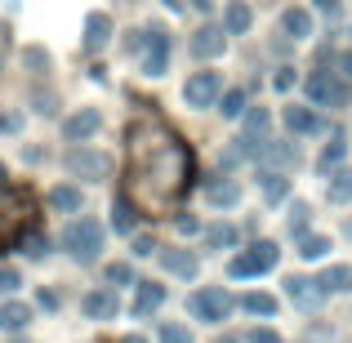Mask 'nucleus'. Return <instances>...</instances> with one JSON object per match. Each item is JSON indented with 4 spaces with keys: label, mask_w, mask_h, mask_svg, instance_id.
<instances>
[{
    "label": "nucleus",
    "mask_w": 352,
    "mask_h": 343,
    "mask_svg": "<svg viewBox=\"0 0 352 343\" xmlns=\"http://www.w3.org/2000/svg\"><path fill=\"white\" fill-rule=\"evenodd\" d=\"M192 183V152L161 120L129 125V197L143 214H165Z\"/></svg>",
    "instance_id": "obj_1"
},
{
    "label": "nucleus",
    "mask_w": 352,
    "mask_h": 343,
    "mask_svg": "<svg viewBox=\"0 0 352 343\" xmlns=\"http://www.w3.org/2000/svg\"><path fill=\"white\" fill-rule=\"evenodd\" d=\"M63 250H67L76 263H94L98 250H103V223L98 219H72L63 228Z\"/></svg>",
    "instance_id": "obj_2"
},
{
    "label": "nucleus",
    "mask_w": 352,
    "mask_h": 343,
    "mask_svg": "<svg viewBox=\"0 0 352 343\" xmlns=\"http://www.w3.org/2000/svg\"><path fill=\"white\" fill-rule=\"evenodd\" d=\"M129 54H138L143 76H161V71L170 67V36H165L161 27H147L143 36H134V41H129Z\"/></svg>",
    "instance_id": "obj_3"
},
{
    "label": "nucleus",
    "mask_w": 352,
    "mask_h": 343,
    "mask_svg": "<svg viewBox=\"0 0 352 343\" xmlns=\"http://www.w3.org/2000/svg\"><path fill=\"white\" fill-rule=\"evenodd\" d=\"M308 98H312V107H348L352 89H348V80L339 76V71H312L308 76Z\"/></svg>",
    "instance_id": "obj_4"
},
{
    "label": "nucleus",
    "mask_w": 352,
    "mask_h": 343,
    "mask_svg": "<svg viewBox=\"0 0 352 343\" xmlns=\"http://www.w3.org/2000/svg\"><path fill=\"white\" fill-rule=\"evenodd\" d=\"M267 267H276V245L272 241H254L250 250H241L232 263H228V272L245 281V276H263Z\"/></svg>",
    "instance_id": "obj_5"
},
{
    "label": "nucleus",
    "mask_w": 352,
    "mask_h": 343,
    "mask_svg": "<svg viewBox=\"0 0 352 343\" xmlns=\"http://www.w3.org/2000/svg\"><path fill=\"white\" fill-rule=\"evenodd\" d=\"M188 312L197 321H223L228 312H232V294L228 290H219V285H210V290H197L188 299Z\"/></svg>",
    "instance_id": "obj_6"
},
{
    "label": "nucleus",
    "mask_w": 352,
    "mask_h": 343,
    "mask_svg": "<svg viewBox=\"0 0 352 343\" xmlns=\"http://www.w3.org/2000/svg\"><path fill=\"white\" fill-rule=\"evenodd\" d=\"M27 214H32V206H27L23 192H5L0 188V245L18 236V228H23Z\"/></svg>",
    "instance_id": "obj_7"
},
{
    "label": "nucleus",
    "mask_w": 352,
    "mask_h": 343,
    "mask_svg": "<svg viewBox=\"0 0 352 343\" xmlns=\"http://www.w3.org/2000/svg\"><path fill=\"white\" fill-rule=\"evenodd\" d=\"M188 107H214L219 103V71H197V76L183 85Z\"/></svg>",
    "instance_id": "obj_8"
},
{
    "label": "nucleus",
    "mask_w": 352,
    "mask_h": 343,
    "mask_svg": "<svg viewBox=\"0 0 352 343\" xmlns=\"http://www.w3.org/2000/svg\"><path fill=\"white\" fill-rule=\"evenodd\" d=\"M67 170H72V174H80V179H103V174L112 170V161H107L103 152L76 147V152H67Z\"/></svg>",
    "instance_id": "obj_9"
},
{
    "label": "nucleus",
    "mask_w": 352,
    "mask_h": 343,
    "mask_svg": "<svg viewBox=\"0 0 352 343\" xmlns=\"http://www.w3.org/2000/svg\"><path fill=\"white\" fill-rule=\"evenodd\" d=\"M285 294H290L303 312H317L321 299H326V290H321L317 281H308V276H290V281H285Z\"/></svg>",
    "instance_id": "obj_10"
},
{
    "label": "nucleus",
    "mask_w": 352,
    "mask_h": 343,
    "mask_svg": "<svg viewBox=\"0 0 352 343\" xmlns=\"http://www.w3.org/2000/svg\"><path fill=\"white\" fill-rule=\"evenodd\" d=\"M89 134H98V107H80V112L63 120V138H72V143H80Z\"/></svg>",
    "instance_id": "obj_11"
},
{
    "label": "nucleus",
    "mask_w": 352,
    "mask_h": 343,
    "mask_svg": "<svg viewBox=\"0 0 352 343\" xmlns=\"http://www.w3.org/2000/svg\"><path fill=\"white\" fill-rule=\"evenodd\" d=\"M161 303H165V285H156V281H138L129 312H134V317H152V312L161 308Z\"/></svg>",
    "instance_id": "obj_12"
},
{
    "label": "nucleus",
    "mask_w": 352,
    "mask_h": 343,
    "mask_svg": "<svg viewBox=\"0 0 352 343\" xmlns=\"http://www.w3.org/2000/svg\"><path fill=\"white\" fill-rule=\"evenodd\" d=\"M223 49H228L223 27H201V32L192 36V54H197V58H219Z\"/></svg>",
    "instance_id": "obj_13"
},
{
    "label": "nucleus",
    "mask_w": 352,
    "mask_h": 343,
    "mask_svg": "<svg viewBox=\"0 0 352 343\" xmlns=\"http://www.w3.org/2000/svg\"><path fill=\"white\" fill-rule=\"evenodd\" d=\"M206 201L219 206V210L236 206V201H241V183L236 179H206Z\"/></svg>",
    "instance_id": "obj_14"
},
{
    "label": "nucleus",
    "mask_w": 352,
    "mask_h": 343,
    "mask_svg": "<svg viewBox=\"0 0 352 343\" xmlns=\"http://www.w3.org/2000/svg\"><path fill=\"white\" fill-rule=\"evenodd\" d=\"M80 312H85L89 321H107L116 312V294L112 290H89L85 299H80Z\"/></svg>",
    "instance_id": "obj_15"
},
{
    "label": "nucleus",
    "mask_w": 352,
    "mask_h": 343,
    "mask_svg": "<svg viewBox=\"0 0 352 343\" xmlns=\"http://www.w3.org/2000/svg\"><path fill=\"white\" fill-rule=\"evenodd\" d=\"M281 32L290 36V41H308L312 36V14L308 9H285L281 14Z\"/></svg>",
    "instance_id": "obj_16"
},
{
    "label": "nucleus",
    "mask_w": 352,
    "mask_h": 343,
    "mask_svg": "<svg viewBox=\"0 0 352 343\" xmlns=\"http://www.w3.org/2000/svg\"><path fill=\"white\" fill-rule=\"evenodd\" d=\"M161 267L170 276H197V254H188V250H165Z\"/></svg>",
    "instance_id": "obj_17"
},
{
    "label": "nucleus",
    "mask_w": 352,
    "mask_h": 343,
    "mask_svg": "<svg viewBox=\"0 0 352 343\" xmlns=\"http://www.w3.org/2000/svg\"><path fill=\"white\" fill-rule=\"evenodd\" d=\"M107 36H112V18L107 14H89L85 18V49H103Z\"/></svg>",
    "instance_id": "obj_18"
},
{
    "label": "nucleus",
    "mask_w": 352,
    "mask_h": 343,
    "mask_svg": "<svg viewBox=\"0 0 352 343\" xmlns=\"http://www.w3.org/2000/svg\"><path fill=\"white\" fill-rule=\"evenodd\" d=\"M285 125H290L294 134H317V129H321V116L308 112V107H285Z\"/></svg>",
    "instance_id": "obj_19"
},
{
    "label": "nucleus",
    "mask_w": 352,
    "mask_h": 343,
    "mask_svg": "<svg viewBox=\"0 0 352 343\" xmlns=\"http://www.w3.org/2000/svg\"><path fill=\"white\" fill-rule=\"evenodd\" d=\"M317 285L326 294H339V290H352V267H326V272L317 276Z\"/></svg>",
    "instance_id": "obj_20"
},
{
    "label": "nucleus",
    "mask_w": 352,
    "mask_h": 343,
    "mask_svg": "<svg viewBox=\"0 0 352 343\" xmlns=\"http://www.w3.org/2000/svg\"><path fill=\"white\" fill-rule=\"evenodd\" d=\"M27 321H32L27 303H0V330H23Z\"/></svg>",
    "instance_id": "obj_21"
},
{
    "label": "nucleus",
    "mask_w": 352,
    "mask_h": 343,
    "mask_svg": "<svg viewBox=\"0 0 352 343\" xmlns=\"http://www.w3.org/2000/svg\"><path fill=\"white\" fill-rule=\"evenodd\" d=\"M344 156H348V138H344V134H335V138L326 143V152L317 156V165H321V170H335V165L344 161Z\"/></svg>",
    "instance_id": "obj_22"
},
{
    "label": "nucleus",
    "mask_w": 352,
    "mask_h": 343,
    "mask_svg": "<svg viewBox=\"0 0 352 343\" xmlns=\"http://www.w3.org/2000/svg\"><path fill=\"white\" fill-rule=\"evenodd\" d=\"M50 206L63 210V214H76V210H80V192H76V188H63V183H58V188L50 192Z\"/></svg>",
    "instance_id": "obj_23"
},
{
    "label": "nucleus",
    "mask_w": 352,
    "mask_h": 343,
    "mask_svg": "<svg viewBox=\"0 0 352 343\" xmlns=\"http://www.w3.org/2000/svg\"><path fill=\"white\" fill-rule=\"evenodd\" d=\"M241 308L254 317H276V299L272 294H241Z\"/></svg>",
    "instance_id": "obj_24"
},
{
    "label": "nucleus",
    "mask_w": 352,
    "mask_h": 343,
    "mask_svg": "<svg viewBox=\"0 0 352 343\" xmlns=\"http://www.w3.org/2000/svg\"><path fill=\"white\" fill-rule=\"evenodd\" d=\"M232 241H236V228H232V223H210V228H206V245H210V250H228Z\"/></svg>",
    "instance_id": "obj_25"
},
{
    "label": "nucleus",
    "mask_w": 352,
    "mask_h": 343,
    "mask_svg": "<svg viewBox=\"0 0 352 343\" xmlns=\"http://www.w3.org/2000/svg\"><path fill=\"white\" fill-rule=\"evenodd\" d=\"M250 27V5H241V0H232L223 14V32H245Z\"/></svg>",
    "instance_id": "obj_26"
},
{
    "label": "nucleus",
    "mask_w": 352,
    "mask_h": 343,
    "mask_svg": "<svg viewBox=\"0 0 352 343\" xmlns=\"http://www.w3.org/2000/svg\"><path fill=\"white\" fill-rule=\"evenodd\" d=\"M263 197L267 201H285V197H290V179H281V174H263Z\"/></svg>",
    "instance_id": "obj_27"
},
{
    "label": "nucleus",
    "mask_w": 352,
    "mask_h": 343,
    "mask_svg": "<svg viewBox=\"0 0 352 343\" xmlns=\"http://www.w3.org/2000/svg\"><path fill=\"white\" fill-rule=\"evenodd\" d=\"M330 201H352V170H339L330 179Z\"/></svg>",
    "instance_id": "obj_28"
},
{
    "label": "nucleus",
    "mask_w": 352,
    "mask_h": 343,
    "mask_svg": "<svg viewBox=\"0 0 352 343\" xmlns=\"http://www.w3.org/2000/svg\"><path fill=\"white\" fill-rule=\"evenodd\" d=\"M112 214H116V219H112V223H116V232L134 236V219H138V214L129 210V201H116V210H112Z\"/></svg>",
    "instance_id": "obj_29"
},
{
    "label": "nucleus",
    "mask_w": 352,
    "mask_h": 343,
    "mask_svg": "<svg viewBox=\"0 0 352 343\" xmlns=\"http://www.w3.org/2000/svg\"><path fill=\"white\" fill-rule=\"evenodd\" d=\"M326 250H330V241H326V236H303L299 254H303V258L312 263V258H326Z\"/></svg>",
    "instance_id": "obj_30"
},
{
    "label": "nucleus",
    "mask_w": 352,
    "mask_h": 343,
    "mask_svg": "<svg viewBox=\"0 0 352 343\" xmlns=\"http://www.w3.org/2000/svg\"><path fill=\"white\" fill-rule=\"evenodd\" d=\"M161 343H192V330L179 326V321H165V326H161Z\"/></svg>",
    "instance_id": "obj_31"
},
{
    "label": "nucleus",
    "mask_w": 352,
    "mask_h": 343,
    "mask_svg": "<svg viewBox=\"0 0 352 343\" xmlns=\"http://www.w3.org/2000/svg\"><path fill=\"white\" fill-rule=\"evenodd\" d=\"M23 254H32V258H45V254H50V241H45L41 232H32V236H23Z\"/></svg>",
    "instance_id": "obj_32"
},
{
    "label": "nucleus",
    "mask_w": 352,
    "mask_h": 343,
    "mask_svg": "<svg viewBox=\"0 0 352 343\" xmlns=\"http://www.w3.org/2000/svg\"><path fill=\"white\" fill-rule=\"evenodd\" d=\"M219 112H223V116H241V112H245V94H241V89L223 94V107H219Z\"/></svg>",
    "instance_id": "obj_33"
},
{
    "label": "nucleus",
    "mask_w": 352,
    "mask_h": 343,
    "mask_svg": "<svg viewBox=\"0 0 352 343\" xmlns=\"http://www.w3.org/2000/svg\"><path fill=\"white\" fill-rule=\"evenodd\" d=\"M129 245H134V258H147V254H156V241L147 236V232H138V236H129Z\"/></svg>",
    "instance_id": "obj_34"
},
{
    "label": "nucleus",
    "mask_w": 352,
    "mask_h": 343,
    "mask_svg": "<svg viewBox=\"0 0 352 343\" xmlns=\"http://www.w3.org/2000/svg\"><path fill=\"white\" fill-rule=\"evenodd\" d=\"M107 281H112V285H129V281H134V267H129V263H112V267H107Z\"/></svg>",
    "instance_id": "obj_35"
},
{
    "label": "nucleus",
    "mask_w": 352,
    "mask_h": 343,
    "mask_svg": "<svg viewBox=\"0 0 352 343\" xmlns=\"http://www.w3.org/2000/svg\"><path fill=\"white\" fill-rule=\"evenodd\" d=\"M245 129H250V138H258L267 129V112H263V107H254V112L245 116Z\"/></svg>",
    "instance_id": "obj_36"
},
{
    "label": "nucleus",
    "mask_w": 352,
    "mask_h": 343,
    "mask_svg": "<svg viewBox=\"0 0 352 343\" xmlns=\"http://www.w3.org/2000/svg\"><path fill=\"white\" fill-rule=\"evenodd\" d=\"M308 214H312L308 206H294V210H290V232H294V236H303V228H308Z\"/></svg>",
    "instance_id": "obj_37"
},
{
    "label": "nucleus",
    "mask_w": 352,
    "mask_h": 343,
    "mask_svg": "<svg viewBox=\"0 0 352 343\" xmlns=\"http://www.w3.org/2000/svg\"><path fill=\"white\" fill-rule=\"evenodd\" d=\"M18 285H23V281H18V272H14V267H0V294H14Z\"/></svg>",
    "instance_id": "obj_38"
},
{
    "label": "nucleus",
    "mask_w": 352,
    "mask_h": 343,
    "mask_svg": "<svg viewBox=\"0 0 352 343\" xmlns=\"http://www.w3.org/2000/svg\"><path fill=\"white\" fill-rule=\"evenodd\" d=\"M245 343H281V335H276V330H250Z\"/></svg>",
    "instance_id": "obj_39"
},
{
    "label": "nucleus",
    "mask_w": 352,
    "mask_h": 343,
    "mask_svg": "<svg viewBox=\"0 0 352 343\" xmlns=\"http://www.w3.org/2000/svg\"><path fill=\"white\" fill-rule=\"evenodd\" d=\"M263 156H267V161H281V165H290V161H294V152H290V147H267Z\"/></svg>",
    "instance_id": "obj_40"
},
{
    "label": "nucleus",
    "mask_w": 352,
    "mask_h": 343,
    "mask_svg": "<svg viewBox=\"0 0 352 343\" xmlns=\"http://www.w3.org/2000/svg\"><path fill=\"white\" fill-rule=\"evenodd\" d=\"M290 85H294V71L281 67V71H276V89H290Z\"/></svg>",
    "instance_id": "obj_41"
},
{
    "label": "nucleus",
    "mask_w": 352,
    "mask_h": 343,
    "mask_svg": "<svg viewBox=\"0 0 352 343\" xmlns=\"http://www.w3.org/2000/svg\"><path fill=\"white\" fill-rule=\"evenodd\" d=\"M174 228H179V232H197L201 223H197V219H192V214H179V223H174Z\"/></svg>",
    "instance_id": "obj_42"
},
{
    "label": "nucleus",
    "mask_w": 352,
    "mask_h": 343,
    "mask_svg": "<svg viewBox=\"0 0 352 343\" xmlns=\"http://www.w3.org/2000/svg\"><path fill=\"white\" fill-rule=\"evenodd\" d=\"M312 9H321V14H335L339 0H312Z\"/></svg>",
    "instance_id": "obj_43"
},
{
    "label": "nucleus",
    "mask_w": 352,
    "mask_h": 343,
    "mask_svg": "<svg viewBox=\"0 0 352 343\" xmlns=\"http://www.w3.org/2000/svg\"><path fill=\"white\" fill-rule=\"evenodd\" d=\"M41 308H58V294H54V290H41Z\"/></svg>",
    "instance_id": "obj_44"
},
{
    "label": "nucleus",
    "mask_w": 352,
    "mask_h": 343,
    "mask_svg": "<svg viewBox=\"0 0 352 343\" xmlns=\"http://www.w3.org/2000/svg\"><path fill=\"white\" fill-rule=\"evenodd\" d=\"M339 67H344V76H348V80H352V49H348V54H344V58H339Z\"/></svg>",
    "instance_id": "obj_45"
},
{
    "label": "nucleus",
    "mask_w": 352,
    "mask_h": 343,
    "mask_svg": "<svg viewBox=\"0 0 352 343\" xmlns=\"http://www.w3.org/2000/svg\"><path fill=\"white\" fill-rule=\"evenodd\" d=\"M120 343H147L143 335H129V339H120Z\"/></svg>",
    "instance_id": "obj_46"
},
{
    "label": "nucleus",
    "mask_w": 352,
    "mask_h": 343,
    "mask_svg": "<svg viewBox=\"0 0 352 343\" xmlns=\"http://www.w3.org/2000/svg\"><path fill=\"white\" fill-rule=\"evenodd\" d=\"M188 5H197V9H210V0H188Z\"/></svg>",
    "instance_id": "obj_47"
},
{
    "label": "nucleus",
    "mask_w": 352,
    "mask_h": 343,
    "mask_svg": "<svg viewBox=\"0 0 352 343\" xmlns=\"http://www.w3.org/2000/svg\"><path fill=\"white\" fill-rule=\"evenodd\" d=\"M219 343H241V339H232V335H223V339H219Z\"/></svg>",
    "instance_id": "obj_48"
},
{
    "label": "nucleus",
    "mask_w": 352,
    "mask_h": 343,
    "mask_svg": "<svg viewBox=\"0 0 352 343\" xmlns=\"http://www.w3.org/2000/svg\"><path fill=\"white\" fill-rule=\"evenodd\" d=\"M0 188H5V165H0Z\"/></svg>",
    "instance_id": "obj_49"
}]
</instances>
